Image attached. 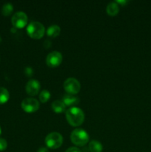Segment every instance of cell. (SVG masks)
Returning a JSON list of instances; mask_svg holds the SVG:
<instances>
[{"label": "cell", "instance_id": "7402d4cb", "mask_svg": "<svg viewBox=\"0 0 151 152\" xmlns=\"http://www.w3.org/2000/svg\"><path fill=\"white\" fill-rule=\"evenodd\" d=\"M37 152H49V150L46 147H41L38 149Z\"/></svg>", "mask_w": 151, "mask_h": 152}, {"label": "cell", "instance_id": "30bf717a", "mask_svg": "<svg viewBox=\"0 0 151 152\" xmlns=\"http://www.w3.org/2000/svg\"><path fill=\"white\" fill-rule=\"evenodd\" d=\"M62 101L66 105H75L79 102V98L75 94H66L62 97Z\"/></svg>", "mask_w": 151, "mask_h": 152}, {"label": "cell", "instance_id": "7a4b0ae2", "mask_svg": "<svg viewBox=\"0 0 151 152\" xmlns=\"http://www.w3.org/2000/svg\"><path fill=\"white\" fill-rule=\"evenodd\" d=\"M70 140L73 143L78 146L86 145L89 140V135L85 130L82 129H76L71 132Z\"/></svg>", "mask_w": 151, "mask_h": 152}, {"label": "cell", "instance_id": "5bb4252c", "mask_svg": "<svg viewBox=\"0 0 151 152\" xmlns=\"http://www.w3.org/2000/svg\"><path fill=\"white\" fill-rule=\"evenodd\" d=\"M61 31V28L57 25H52L47 29V34L49 37H56L59 35Z\"/></svg>", "mask_w": 151, "mask_h": 152}, {"label": "cell", "instance_id": "ac0fdd59", "mask_svg": "<svg viewBox=\"0 0 151 152\" xmlns=\"http://www.w3.org/2000/svg\"><path fill=\"white\" fill-rule=\"evenodd\" d=\"M7 147V142L4 138H0V151H4Z\"/></svg>", "mask_w": 151, "mask_h": 152}, {"label": "cell", "instance_id": "8992f818", "mask_svg": "<svg viewBox=\"0 0 151 152\" xmlns=\"http://www.w3.org/2000/svg\"><path fill=\"white\" fill-rule=\"evenodd\" d=\"M11 22L15 28H22L28 23V16L23 11H17L13 15Z\"/></svg>", "mask_w": 151, "mask_h": 152}, {"label": "cell", "instance_id": "44dd1931", "mask_svg": "<svg viewBox=\"0 0 151 152\" xmlns=\"http://www.w3.org/2000/svg\"><path fill=\"white\" fill-rule=\"evenodd\" d=\"M115 2H116L117 4H123V5H124V4H126L127 2H128V1H127V0H116Z\"/></svg>", "mask_w": 151, "mask_h": 152}, {"label": "cell", "instance_id": "277c9868", "mask_svg": "<svg viewBox=\"0 0 151 152\" xmlns=\"http://www.w3.org/2000/svg\"><path fill=\"white\" fill-rule=\"evenodd\" d=\"M45 144L48 148L56 149L62 145L63 142V137L59 132H53L48 134L45 137Z\"/></svg>", "mask_w": 151, "mask_h": 152}, {"label": "cell", "instance_id": "cb8c5ba5", "mask_svg": "<svg viewBox=\"0 0 151 152\" xmlns=\"http://www.w3.org/2000/svg\"><path fill=\"white\" fill-rule=\"evenodd\" d=\"M1 42V37H0V42Z\"/></svg>", "mask_w": 151, "mask_h": 152}, {"label": "cell", "instance_id": "9a60e30c", "mask_svg": "<svg viewBox=\"0 0 151 152\" xmlns=\"http://www.w3.org/2000/svg\"><path fill=\"white\" fill-rule=\"evenodd\" d=\"M10 94L7 89L4 87H0V104H4L8 101Z\"/></svg>", "mask_w": 151, "mask_h": 152}, {"label": "cell", "instance_id": "7c38bea8", "mask_svg": "<svg viewBox=\"0 0 151 152\" xmlns=\"http://www.w3.org/2000/svg\"><path fill=\"white\" fill-rule=\"evenodd\" d=\"M106 10L107 13L110 16H115L118 13L119 6L115 1H111L107 4L106 7Z\"/></svg>", "mask_w": 151, "mask_h": 152}, {"label": "cell", "instance_id": "e0dca14e", "mask_svg": "<svg viewBox=\"0 0 151 152\" xmlns=\"http://www.w3.org/2000/svg\"><path fill=\"white\" fill-rule=\"evenodd\" d=\"M50 93L48 90H42L39 94V99L41 102H45L50 99Z\"/></svg>", "mask_w": 151, "mask_h": 152}, {"label": "cell", "instance_id": "5b68a950", "mask_svg": "<svg viewBox=\"0 0 151 152\" xmlns=\"http://www.w3.org/2000/svg\"><path fill=\"white\" fill-rule=\"evenodd\" d=\"M64 88L68 94H76L78 93L81 88L80 83L74 77H69L64 82Z\"/></svg>", "mask_w": 151, "mask_h": 152}, {"label": "cell", "instance_id": "4fadbf2b", "mask_svg": "<svg viewBox=\"0 0 151 152\" xmlns=\"http://www.w3.org/2000/svg\"><path fill=\"white\" fill-rule=\"evenodd\" d=\"M89 150L90 152H102L103 149L102 143L98 140H91L89 143Z\"/></svg>", "mask_w": 151, "mask_h": 152}, {"label": "cell", "instance_id": "603a6c76", "mask_svg": "<svg viewBox=\"0 0 151 152\" xmlns=\"http://www.w3.org/2000/svg\"><path fill=\"white\" fill-rule=\"evenodd\" d=\"M1 127H0V134H1Z\"/></svg>", "mask_w": 151, "mask_h": 152}, {"label": "cell", "instance_id": "3957f363", "mask_svg": "<svg viewBox=\"0 0 151 152\" xmlns=\"http://www.w3.org/2000/svg\"><path fill=\"white\" fill-rule=\"evenodd\" d=\"M27 32L28 35L33 39H40L44 36L45 32L44 26L39 22H31L27 27Z\"/></svg>", "mask_w": 151, "mask_h": 152}, {"label": "cell", "instance_id": "52a82bcc", "mask_svg": "<svg viewBox=\"0 0 151 152\" xmlns=\"http://www.w3.org/2000/svg\"><path fill=\"white\" fill-rule=\"evenodd\" d=\"M21 106L22 109L26 112H34L39 108V102L34 98H25L22 100Z\"/></svg>", "mask_w": 151, "mask_h": 152}, {"label": "cell", "instance_id": "d6986e66", "mask_svg": "<svg viewBox=\"0 0 151 152\" xmlns=\"http://www.w3.org/2000/svg\"><path fill=\"white\" fill-rule=\"evenodd\" d=\"M25 74H26L27 76H28V77H30V76H32L33 74V71L32 68L31 67H26V68H25Z\"/></svg>", "mask_w": 151, "mask_h": 152}, {"label": "cell", "instance_id": "6da1fadb", "mask_svg": "<svg viewBox=\"0 0 151 152\" xmlns=\"http://www.w3.org/2000/svg\"><path fill=\"white\" fill-rule=\"evenodd\" d=\"M66 118L68 123L73 126H78L84 122V111L78 107L73 106L67 110Z\"/></svg>", "mask_w": 151, "mask_h": 152}, {"label": "cell", "instance_id": "ba28073f", "mask_svg": "<svg viewBox=\"0 0 151 152\" xmlns=\"http://www.w3.org/2000/svg\"><path fill=\"white\" fill-rule=\"evenodd\" d=\"M62 61V53L57 50H54L48 53L46 58V62L50 67H56L60 65Z\"/></svg>", "mask_w": 151, "mask_h": 152}, {"label": "cell", "instance_id": "2e32d148", "mask_svg": "<svg viewBox=\"0 0 151 152\" xmlns=\"http://www.w3.org/2000/svg\"><path fill=\"white\" fill-rule=\"evenodd\" d=\"M13 6L11 3L7 2L5 3L4 5L2 6V8H1V13L4 16H9L10 15V13L13 12Z\"/></svg>", "mask_w": 151, "mask_h": 152}, {"label": "cell", "instance_id": "9c48e42d", "mask_svg": "<svg viewBox=\"0 0 151 152\" xmlns=\"http://www.w3.org/2000/svg\"><path fill=\"white\" fill-rule=\"evenodd\" d=\"M40 88H41V85L39 82L34 79H31L28 80L26 84V91L30 96H34L38 93Z\"/></svg>", "mask_w": 151, "mask_h": 152}, {"label": "cell", "instance_id": "ffe728a7", "mask_svg": "<svg viewBox=\"0 0 151 152\" xmlns=\"http://www.w3.org/2000/svg\"><path fill=\"white\" fill-rule=\"evenodd\" d=\"M65 152H81V150L77 147H70L65 151Z\"/></svg>", "mask_w": 151, "mask_h": 152}, {"label": "cell", "instance_id": "8fae6325", "mask_svg": "<svg viewBox=\"0 0 151 152\" xmlns=\"http://www.w3.org/2000/svg\"><path fill=\"white\" fill-rule=\"evenodd\" d=\"M51 107L52 109L56 113H62L65 110L66 105H65V103H64L62 100L56 99V100H54L52 102Z\"/></svg>", "mask_w": 151, "mask_h": 152}]
</instances>
